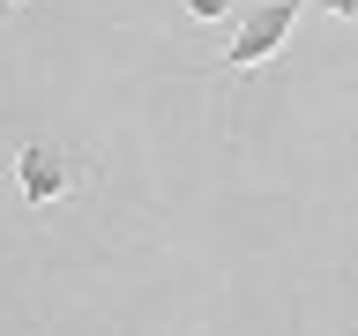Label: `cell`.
<instances>
[{
  "label": "cell",
  "instance_id": "obj_1",
  "mask_svg": "<svg viewBox=\"0 0 358 336\" xmlns=\"http://www.w3.org/2000/svg\"><path fill=\"white\" fill-rule=\"evenodd\" d=\"M291 30H299V0H262V8H246V15H239V38L217 52V67H224V75H246V67L276 60Z\"/></svg>",
  "mask_w": 358,
  "mask_h": 336
},
{
  "label": "cell",
  "instance_id": "obj_2",
  "mask_svg": "<svg viewBox=\"0 0 358 336\" xmlns=\"http://www.w3.org/2000/svg\"><path fill=\"white\" fill-rule=\"evenodd\" d=\"M67 187H75V172H67V157L52 150V142H22V150H15V195H22V209H52V202H67Z\"/></svg>",
  "mask_w": 358,
  "mask_h": 336
},
{
  "label": "cell",
  "instance_id": "obj_3",
  "mask_svg": "<svg viewBox=\"0 0 358 336\" xmlns=\"http://www.w3.org/2000/svg\"><path fill=\"white\" fill-rule=\"evenodd\" d=\"M179 8H187V15H194V22H224V15H231V8H239V0H179Z\"/></svg>",
  "mask_w": 358,
  "mask_h": 336
},
{
  "label": "cell",
  "instance_id": "obj_4",
  "mask_svg": "<svg viewBox=\"0 0 358 336\" xmlns=\"http://www.w3.org/2000/svg\"><path fill=\"white\" fill-rule=\"evenodd\" d=\"M321 8H329L336 22H358V0H321Z\"/></svg>",
  "mask_w": 358,
  "mask_h": 336
},
{
  "label": "cell",
  "instance_id": "obj_5",
  "mask_svg": "<svg viewBox=\"0 0 358 336\" xmlns=\"http://www.w3.org/2000/svg\"><path fill=\"white\" fill-rule=\"evenodd\" d=\"M8 8H22V0H8Z\"/></svg>",
  "mask_w": 358,
  "mask_h": 336
}]
</instances>
